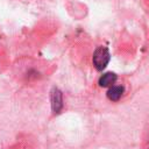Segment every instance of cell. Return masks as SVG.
I'll return each instance as SVG.
<instances>
[{
    "mask_svg": "<svg viewBox=\"0 0 149 149\" xmlns=\"http://www.w3.org/2000/svg\"><path fill=\"white\" fill-rule=\"evenodd\" d=\"M111 58L109 51L106 47H98L94 52H93V57H92V62H93V66L98 70L101 71L106 68V65L108 64Z\"/></svg>",
    "mask_w": 149,
    "mask_h": 149,
    "instance_id": "obj_1",
    "label": "cell"
},
{
    "mask_svg": "<svg viewBox=\"0 0 149 149\" xmlns=\"http://www.w3.org/2000/svg\"><path fill=\"white\" fill-rule=\"evenodd\" d=\"M125 93V87L122 85H112L107 91V98L111 101H119Z\"/></svg>",
    "mask_w": 149,
    "mask_h": 149,
    "instance_id": "obj_2",
    "label": "cell"
},
{
    "mask_svg": "<svg viewBox=\"0 0 149 149\" xmlns=\"http://www.w3.org/2000/svg\"><path fill=\"white\" fill-rule=\"evenodd\" d=\"M51 106L55 113H58L63 107V98L59 90L54 88L51 92Z\"/></svg>",
    "mask_w": 149,
    "mask_h": 149,
    "instance_id": "obj_3",
    "label": "cell"
},
{
    "mask_svg": "<svg viewBox=\"0 0 149 149\" xmlns=\"http://www.w3.org/2000/svg\"><path fill=\"white\" fill-rule=\"evenodd\" d=\"M116 78H118V77H116L115 73H113V72H107V73H104V74L99 78L98 84H99V86H101V87H111L112 85L115 84Z\"/></svg>",
    "mask_w": 149,
    "mask_h": 149,
    "instance_id": "obj_4",
    "label": "cell"
},
{
    "mask_svg": "<svg viewBox=\"0 0 149 149\" xmlns=\"http://www.w3.org/2000/svg\"><path fill=\"white\" fill-rule=\"evenodd\" d=\"M8 149H33V147L30 146V143L28 141H19V142L14 143Z\"/></svg>",
    "mask_w": 149,
    "mask_h": 149,
    "instance_id": "obj_5",
    "label": "cell"
}]
</instances>
